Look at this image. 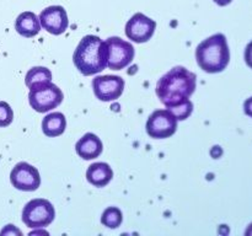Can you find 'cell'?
I'll return each mask as SVG.
<instances>
[{"label":"cell","instance_id":"obj_20","mask_svg":"<svg viewBox=\"0 0 252 236\" xmlns=\"http://www.w3.org/2000/svg\"><path fill=\"white\" fill-rule=\"evenodd\" d=\"M245 61L249 66L252 69V42L248 44L245 51Z\"/></svg>","mask_w":252,"mask_h":236},{"label":"cell","instance_id":"obj_2","mask_svg":"<svg viewBox=\"0 0 252 236\" xmlns=\"http://www.w3.org/2000/svg\"><path fill=\"white\" fill-rule=\"evenodd\" d=\"M73 61L83 75L91 76L101 73L107 66L106 42L95 34L83 37L73 54Z\"/></svg>","mask_w":252,"mask_h":236},{"label":"cell","instance_id":"obj_9","mask_svg":"<svg viewBox=\"0 0 252 236\" xmlns=\"http://www.w3.org/2000/svg\"><path fill=\"white\" fill-rule=\"evenodd\" d=\"M93 88L96 98L103 102L115 101L125 91V80L117 75H100L93 80Z\"/></svg>","mask_w":252,"mask_h":236},{"label":"cell","instance_id":"obj_4","mask_svg":"<svg viewBox=\"0 0 252 236\" xmlns=\"http://www.w3.org/2000/svg\"><path fill=\"white\" fill-rule=\"evenodd\" d=\"M64 93L52 81L39 84L30 88V106L38 113H46L54 110L63 102Z\"/></svg>","mask_w":252,"mask_h":236},{"label":"cell","instance_id":"obj_17","mask_svg":"<svg viewBox=\"0 0 252 236\" xmlns=\"http://www.w3.org/2000/svg\"><path fill=\"white\" fill-rule=\"evenodd\" d=\"M123 221V214L117 206H108L101 216V223L102 225L107 226L110 229L120 228Z\"/></svg>","mask_w":252,"mask_h":236},{"label":"cell","instance_id":"obj_14","mask_svg":"<svg viewBox=\"0 0 252 236\" xmlns=\"http://www.w3.org/2000/svg\"><path fill=\"white\" fill-rule=\"evenodd\" d=\"M113 178V171L106 162H95L89 166L86 179L95 187H106Z\"/></svg>","mask_w":252,"mask_h":236},{"label":"cell","instance_id":"obj_15","mask_svg":"<svg viewBox=\"0 0 252 236\" xmlns=\"http://www.w3.org/2000/svg\"><path fill=\"white\" fill-rule=\"evenodd\" d=\"M66 128V118L63 113L53 112L47 115L42 120V130L48 138H56L63 134Z\"/></svg>","mask_w":252,"mask_h":236},{"label":"cell","instance_id":"obj_11","mask_svg":"<svg viewBox=\"0 0 252 236\" xmlns=\"http://www.w3.org/2000/svg\"><path fill=\"white\" fill-rule=\"evenodd\" d=\"M38 19L42 29L56 36L64 33L69 26L66 10L61 5H52L46 7L42 10Z\"/></svg>","mask_w":252,"mask_h":236},{"label":"cell","instance_id":"obj_3","mask_svg":"<svg viewBox=\"0 0 252 236\" xmlns=\"http://www.w3.org/2000/svg\"><path fill=\"white\" fill-rule=\"evenodd\" d=\"M196 60L199 68L209 74L223 71L230 61L226 37L217 33L202 41L196 48Z\"/></svg>","mask_w":252,"mask_h":236},{"label":"cell","instance_id":"obj_6","mask_svg":"<svg viewBox=\"0 0 252 236\" xmlns=\"http://www.w3.org/2000/svg\"><path fill=\"white\" fill-rule=\"evenodd\" d=\"M105 42L107 46V66L111 70H122L132 63L135 56L132 43L121 37H110Z\"/></svg>","mask_w":252,"mask_h":236},{"label":"cell","instance_id":"obj_19","mask_svg":"<svg viewBox=\"0 0 252 236\" xmlns=\"http://www.w3.org/2000/svg\"><path fill=\"white\" fill-rule=\"evenodd\" d=\"M14 119V111L11 106L5 101H0V128L7 127Z\"/></svg>","mask_w":252,"mask_h":236},{"label":"cell","instance_id":"obj_10","mask_svg":"<svg viewBox=\"0 0 252 236\" xmlns=\"http://www.w3.org/2000/svg\"><path fill=\"white\" fill-rule=\"evenodd\" d=\"M155 29H157V22L154 20L145 16L142 12H137L128 20L125 32L130 41L135 43H145L152 38Z\"/></svg>","mask_w":252,"mask_h":236},{"label":"cell","instance_id":"obj_8","mask_svg":"<svg viewBox=\"0 0 252 236\" xmlns=\"http://www.w3.org/2000/svg\"><path fill=\"white\" fill-rule=\"evenodd\" d=\"M10 182L19 191L33 192L41 186V176L36 167L22 161L10 172Z\"/></svg>","mask_w":252,"mask_h":236},{"label":"cell","instance_id":"obj_18","mask_svg":"<svg viewBox=\"0 0 252 236\" xmlns=\"http://www.w3.org/2000/svg\"><path fill=\"white\" fill-rule=\"evenodd\" d=\"M169 111H171V112L174 113L175 117L177 118V120H185L192 115V112H193V103H192V101L189 98V100H186L185 102L180 103V105L175 106V107L172 108H169Z\"/></svg>","mask_w":252,"mask_h":236},{"label":"cell","instance_id":"obj_21","mask_svg":"<svg viewBox=\"0 0 252 236\" xmlns=\"http://www.w3.org/2000/svg\"><path fill=\"white\" fill-rule=\"evenodd\" d=\"M244 111H245L246 115L252 117V97L245 101V103H244Z\"/></svg>","mask_w":252,"mask_h":236},{"label":"cell","instance_id":"obj_1","mask_svg":"<svg viewBox=\"0 0 252 236\" xmlns=\"http://www.w3.org/2000/svg\"><path fill=\"white\" fill-rule=\"evenodd\" d=\"M197 88L196 74L185 66H174L158 80L155 92L165 107H175L189 100Z\"/></svg>","mask_w":252,"mask_h":236},{"label":"cell","instance_id":"obj_16","mask_svg":"<svg viewBox=\"0 0 252 236\" xmlns=\"http://www.w3.org/2000/svg\"><path fill=\"white\" fill-rule=\"evenodd\" d=\"M47 81H52V73L48 68H44V66H33L27 71L26 78H25V83L29 88L47 83Z\"/></svg>","mask_w":252,"mask_h":236},{"label":"cell","instance_id":"obj_5","mask_svg":"<svg viewBox=\"0 0 252 236\" xmlns=\"http://www.w3.org/2000/svg\"><path fill=\"white\" fill-rule=\"evenodd\" d=\"M56 218L53 204L44 198L30 201L22 210V221L31 229H41L51 225Z\"/></svg>","mask_w":252,"mask_h":236},{"label":"cell","instance_id":"obj_13","mask_svg":"<svg viewBox=\"0 0 252 236\" xmlns=\"http://www.w3.org/2000/svg\"><path fill=\"white\" fill-rule=\"evenodd\" d=\"M15 30L19 34L26 38H32L41 31V24L36 14L32 11H25L17 16L15 21Z\"/></svg>","mask_w":252,"mask_h":236},{"label":"cell","instance_id":"obj_12","mask_svg":"<svg viewBox=\"0 0 252 236\" xmlns=\"http://www.w3.org/2000/svg\"><path fill=\"white\" fill-rule=\"evenodd\" d=\"M75 151L81 159L94 160L102 154L103 144L96 134L86 133L75 144Z\"/></svg>","mask_w":252,"mask_h":236},{"label":"cell","instance_id":"obj_22","mask_svg":"<svg viewBox=\"0 0 252 236\" xmlns=\"http://www.w3.org/2000/svg\"><path fill=\"white\" fill-rule=\"evenodd\" d=\"M231 1H233V0H214V2H217L219 6H226V5L230 4Z\"/></svg>","mask_w":252,"mask_h":236},{"label":"cell","instance_id":"obj_7","mask_svg":"<svg viewBox=\"0 0 252 236\" xmlns=\"http://www.w3.org/2000/svg\"><path fill=\"white\" fill-rule=\"evenodd\" d=\"M177 118L169 110H157L147 120L148 135L153 139H166L172 137L177 130Z\"/></svg>","mask_w":252,"mask_h":236}]
</instances>
